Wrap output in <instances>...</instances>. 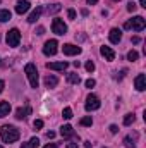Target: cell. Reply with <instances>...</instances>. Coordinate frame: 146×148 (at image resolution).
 Listing matches in <instances>:
<instances>
[{"mask_svg":"<svg viewBox=\"0 0 146 148\" xmlns=\"http://www.w3.org/2000/svg\"><path fill=\"white\" fill-rule=\"evenodd\" d=\"M100 53H102V55L105 57V60H108V62H112V60L115 59V52H113L110 47H105V45L100 48Z\"/></svg>","mask_w":146,"mask_h":148,"instance_id":"obj_12","label":"cell"},{"mask_svg":"<svg viewBox=\"0 0 146 148\" xmlns=\"http://www.w3.org/2000/svg\"><path fill=\"white\" fill-rule=\"evenodd\" d=\"M138 138H139V134H138L136 131H134V133H131V134H127V136L124 138V147H126V148H136Z\"/></svg>","mask_w":146,"mask_h":148,"instance_id":"obj_8","label":"cell"},{"mask_svg":"<svg viewBox=\"0 0 146 148\" xmlns=\"http://www.w3.org/2000/svg\"><path fill=\"white\" fill-rule=\"evenodd\" d=\"M139 41H141V38H139V36H134V38H132V43H134V45H138Z\"/></svg>","mask_w":146,"mask_h":148,"instance_id":"obj_36","label":"cell"},{"mask_svg":"<svg viewBox=\"0 0 146 148\" xmlns=\"http://www.w3.org/2000/svg\"><path fill=\"white\" fill-rule=\"evenodd\" d=\"M19 136H21V133L14 126H2L0 127V140L3 143H14L19 140Z\"/></svg>","mask_w":146,"mask_h":148,"instance_id":"obj_1","label":"cell"},{"mask_svg":"<svg viewBox=\"0 0 146 148\" xmlns=\"http://www.w3.org/2000/svg\"><path fill=\"white\" fill-rule=\"evenodd\" d=\"M134 121H136V115H134V114H127V115L124 117V126H131Z\"/></svg>","mask_w":146,"mask_h":148,"instance_id":"obj_24","label":"cell"},{"mask_svg":"<svg viewBox=\"0 0 146 148\" xmlns=\"http://www.w3.org/2000/svg\"><path fill=\"white\" fill-rule=\"evenodd\" d=\"M3 86H5V83H3V81H2V79H0V93H2V91H3Z\"/></svg>","mask_w":146,"mask_h":148,"instance_id":"obj_38","label":"cell"},{"mask_svg":"<svg viewBox=\"0 0 146 148\" xmlns=\"http://www.w3.org/2000/svg\"><path fill=\"white\" fill-rule=\"evenodd\" d=\"M24 73L28 76V79H29V84H31V88H38V83H40V79H38V69L35 64H26V67H24Z\"/></svg>","mask_w":146,"mask_h":148,"instance_id":"obj_3","label":"cell"},{"mask_svg":"<svg viewBox=\"0 0 146 148\" xmlns=\"http://www.w3.org/2000/svg\"><path fill=\"white\" fill-rule=\"evenodd\" d=\"M41 12H43V7H36L31 14H29V17H28V23H36L38 19H40V16H41Z\"/></svg>","mask_w":146,"mask_h":148,"instance_id":"obj_18","label":"cell"},{"mask_svg":"<svg viewBox=\"0 0 146 148\" xmlns=\"http://www.w3.org/2000/svg\"><path fill=\"white\" fill-rule=\"evenodd\" d=\"M10 17H12V14H10V10H7V9H0V23H5V21H10Z\"/></svg>","mask_w":146,"mask_h":148,"instance_id":"obj_23","label":"cell"},{"mask_svg":"<svg viewBox=\"0 0 146 148\" xmlns=\"http://www.w3.org/2000/svg\"><path fill=\"white\" fill-rule=\"evenodd\" d=\"M136 9H138V5H136L134 2H129V5H127V10H129V12H134Z\"/></svg>","mask_w":146,"mask_h":148,"instance_id":"obj_30","label":"cell"},{"mask_svg":"<svg viewBox=\"0 0 146 148\" xmlns=\"http://www.w3.org/2000/svg\"><path fill=\"white\" fill-rule=\"evenodd\" d=\"M62 50H64L65 55H79V53H81V47L72 45V43H65V45L62 47Z\"/></svg>","mask_w":146,"mask_h":148,"instance_id":"obj_9","label":"cell"},{"mask_svg":"<svg viewBox=\"0 0 146 148\" xmlns=\"http://www.w3.org/2000/svg\"><path fill=\"white\" fill-rule=\"evenodd\" d=\"M100 105H102V103H100V98H98L96 95H89V97L86 98V105H84V107H86L88 112H93V110H98Z\"/></svg>","mask_w":146,"mask_h":148,"instance_id":"obj_5","label":"cell"},{"mask_svg":"<svg viewBox=\"0 0 146 148\" xmlns=\"http://www.w3.org/2000/svg\"><path fill=\"white\" fill-rule=\"evenodd\" d=\"M124 74H126V71H120V73H115V79H122V77H124Z\"/></svg>","mask_w":146,"mask_h":148,"instance_id":"obj_34","label":"cell"},{"mask_svg":"<svg viewBox=\"0 0 146 148\" xmlns=\"http://www.w3.org/2000/svg\"><path fill=\"white\" fill-rule=\"evenodd\" d=\"M84 147H86V148H91V147H93V145H91L89 141H86V143H84Z\"/></svg>","mask_w":146,"mask_h":148,"instance_id":"obj_42","label":"cell"},{"mask_svg":"<svg viewBox=\"0 0 146 148\" xmlns=\"http://www.w3.org/2000/svg\"><path fill=\"white\" fill-rule=\"evenodd\" d=\"M43 148H57V145L55 143H48V145H45Z\"/></svg>","mask_w":146,"mask_h":148,"instance_id":"obj_37","label":"cell"},{"mask_svg":"<svg viewBox=\"0 0 146 148\" xmlns=\"http://www.w3.org/2000/svg\"><path fill=\"white\" fill-rule=\"evenodd\" d=\"M67 81H69L71 84H79V83H81V77H79L77 73H69L67 74Z\"/></svg>","mask_w":146,"mask_h":148,"instance_id":"obj_21","label":"cell"},{"mask_svg":"<svg viewBox=\"0 0 146 148\" xmlns=\"http://www.w3.org/2000/svg\"><path fill=\"white\" fill-rule=\"evenodd\" d=\"M86 71H88V73H93V71H95V64H93V60H88V62H86Z\"/></svg>","mask_w":146,"mask_h":148,"instance_id":"obj_28","label":"cell"},{"mask_svg":"<svg viewBox=\"0 0 146 148\" xmlns=\"http://www.w3.org/2000/svg\"><path fill=\"white\" fill-rule=\"evenodd\" d=\"M139 3H141V7H145L146 9V0H139Z\"/></svg>","mask_w":146,"mask_h":148,"instance_id":"obj_41","label":"cell"},{"mask_svg":"<svg viewBox=\"0 0 146 148\" xmlns=\"http://www.w3.org/2000/svg\"><path fill=\"white\" fill-rule=\"evenodd\" d=\"M28 114H31V107H19L17 110H16V119H19V121H23V119H26L28 117Z\"/></svg>","mask_w":146,"mask_h":148,"instance_id":"obj_17","label":"cell"},{"mask_svg":"<svg viewBox=\"0 0 146 148\" xmlns=\"http://www.w3.org/2000/svg\"><path fill=\"white\" fill-rule=\"evenodd\" d=\"M46 138H48V140L55 138V133H53V131H48V133H46Z\"/></svg>","mask_w":146,"mask_h":148,"instance_id":"obj_35","label":"cell"},{"mask_svg":"<svg viewBox=\"0 0 146 148\" xmlns=\"http://www.w3.org/2000/svg\"><path fill=\"white\" fill-rule=\"evenodd\" d=\"M10 112V103L9 102H0V117H5Z\"/></svg>","mask_w":146,"mask_h":148,"instance_id":"obj_20","label":"cell"},{"mask_svg":"<svg viewBox=\"0 0 146 148\" xmlns=\"http://www.w3.org/2000/svg\"><path fill=\"white\" fill-rule=\"evenodd\" d=\"M67 148H77V143H69V145H67Z\"/></svg>","mask_w":146,"mask_h":148,"instance_id":"obj_39","label":"cell"},{"mask_svg":"<svg viewBox=\"0 0 146 148\" xmlns=\"http://www.w3.org/2000/svg\"><path fill=\"white\" fill-rule=\"evenodd\" d=\"M67 16H69V19H76V10L74 9H69L67 10Z\"/></svg>","mask_w":146,"mask_h":148,"instance_id":"obj_32","label":"cell"},{"mask_svg":"<svg viewBox=\"0 0 146 148\" xmlns=\"http://www.w3.org/2000/svg\"><path fill=\"white\" fill-rule=\"evenodd\" d=\"M139 59V53L136 52V50H131L129 53H127V60H131V62H134V60H138Z\"/></svg>","mask_w":146,"mask_h":148,"instance_id":"obj_25","label":"cell"},{"mask_svg":"<svg viewBox=\"0 0 146 148\" xmlns=\"http://www.w3.org/2000/svg\"><path fill=\"white\" fill-rule=\"evenodd\" d=\"M124 28H126V29H134V31H143L146 28V21H145V17L136 16V17L129 19V21L124 24Z\"/></svg>","mask_w":146,"mask_h":148,"instance_id":"obj_2","label":"cell"},{"mask_svg":"<svg viewBox=\"0 0 146 148\" xmlns=\"http://www.w3.org/2000/svg\"><path fill=\"white\" fill-rule=\"evenodd\" d=\"M52 31L55 35H65L67 33V24L62 21V19H53L52 23Z\"/></svg>","mask_w":146,"mask_h":148,"instance_id":"obj_6","label":"cell"},{"mask_svg":"<svg viewBox=\"0 0 146 148\" xmlns=\"http://www.w3.org/2000/svg\"><path fill=\"white\" fill-rule=\"evenodd\" d=\"M96 84V81L93 79V77H89V79H86V88H93Z\"/></svg>","mask_w":146,"mask_h":148,"instance_id":"obj_29","label":"cell"},{"mask_svg":"<svg viewBox=\"0 0 146 148\" xmlns=\"http://www.w3.org/2000/svg\"><path fill=\"white\" fill-rule=\"evenodd\" d=\"M0 148H3V147H0Z\"/></svg>","mask_w":146,"mask_h":148,"instance_id":"obj_44","label":"cell"},{"mask_svg":"<svg viewBox=\"0 0 146 148\" xmlns=\"http://www.w3.org/2000/svg\"><path fill=\"white\" fill-rule=\"evenodd\" d=\"M28 10H29V2H28V0H19V2L16 3V12H17V14L23 16V14H26Z\"/></svg>","mask_w":146,"mask_h":148,"instance_id":"obj_11","label":"cell"},{"mask_svg":"<svg viewBox=\"0 0 146 148\" xmlns=\"http://www.w3.org/2000/svg\"><path fill=\"white\" fill-rule=\"evenodd\" d=\"M134 86H136V90H138V91H145V90H146V77H145V74H139V76L134 79Z\"/></svg>","mask_w":146,"mask_h":148,"instance_id":"obj_14","label":"cell"},{"mask_svg":"<svg viewBox=\"0 0 146 148\" xmlns=\"http://www.w3.org/2000/svg\"><path fill=\"white\" fill-rule=\"evenodd\" d=\"M46 67L52 69V71H65V69L69 67V64H67L65 60H62V62H48Z\"/></svg>","mask_w":146,"mask_h":148,"instance_id":"obj_10","label":"cell"},{"mask_svg":"<svg viewBox=\"0 0 146 148\" xmlns=\"http://www.w3.org/2000/svg\"><path fill=\"white\" fill-rule=\"evenodd\" d=\"M117 131H119V127H117L115 124H112V126H110V133H112V134H115Z\"/></svg>","mask_w":146,"mask_h":148,"instance_id":"obj_33","label":"cell"},{"mask_svg":"<svg viewBox=\"0 0 146 148\" xmlns=\"http://www.w3.org/2000/svg\"><path fill=\"white\" fill-rule=\"evenodd\" d=\"M57 84H59V77H57V76L48 74V76L45 77V86H46V88H55Z\"/></svg>","mask_w":146,"mask_h":148,"instance_id":"obj_16","label":"cell"},{"mask_svg":"<svg viewBox=\"0 0 146 148\" xmlns=\"http://www.w3.org/2000/svg\"><path fill=\"white\" fill-rule=\"evenodd\" d=\"M60 9H62V5H60V3H53V5H48V7L45 9V12L50 16V14H57Z\"/></svg>","mask_w":146,"mask_h":148,"instance_id":"obj_22","label":"cell"},{"mask_svg":"<svg viewBox=\"0 0 146 148\" xmlns=\"http://www.w3.org/2000/svg\"><path fill=\"white\" fill-rule=\"evenodd\" d=\"M93 124V119L91 117H83L81 119V126H91Z\"/></svg>","mask_w":146,"mask_h":148,"instance_id":"obj_27","label":"cell"},{"mask_svg":"<svg viewBox=\"0 0 146 148\" xmlns=\"http://www.w3.org/2000/svg\"><path fill=\"white\" fill-rule=\"evenodd\" d=\"M115 2H119V0H115Z\"/></svg>","mask_w":146,"mask_h":148,"instance_id":"obj_43","label":"cell"},{"mask_svg":"<svg viewBox=\"0 0 146 148\" xmlns=\"http://www.w3.org/2000/svg\"><path fill=\"white\" fill-rule=\"evenodd\" d=\"M86 2H88L89 5H93V3H98V0H86Z\"/></svg>","mask_w":146,"mask_h":148,"instance_id":"obj_40","label":"cell"},{"mask_svg":"<svg viewBox=\"0 0 146 148\" xmlns=\"http://www.w3.org/2000/svg\"><path fill=\"white\" fill-rule=\"evenodd\" d=\"M108 38H110V41H112V43H115V45H117V43L122 40V31H120V29H117V28H112V29H110V33H108Z\"/></svg>","mask_w":146,"mask_h":148,"instance_id":"obj_13","label":"cell"},{"mask_svg":"<svg viewBox=\"0 0 146 148\" xmlns=\"http://www.w3.org/2000/svg\"><path fill=\"white\" fill-rule=\"evenodd\" d=\"M60 134H62L64 138H72V136H76V133H74V129H72L71 124L62 126V127H60Z\"/></svg>","mask_w":146,"mask_h":148,"instance_id":"obj_15","label":"cell"},{"mask_svg":"<svg viewBox=\"0 0 146 148\" xmlns=\"http://www.w3.org/2000/svg\"><path fill=\"white\" fill-rule=\"evenodd\" d=\"M41 127H43V121L41 119H36L35 121V129H41Z\"/></svg>","mask_w":146,"mask_h":148,"instance_id":"obj_31","label":"cell"},{"mask_svg":"<svg viewBox=\"0 0 146 148\" xmlns=\"http://www.w3.org/2000/svg\"><path fill=\"white\" fill-rule=\"evenodd\" d=\"M38 147H40V140H38L36 136L31 138L28 143H23V145H21V148H38Z\"/></svg>","mask_w":146,"mask_h":148,"instance_id":"obj_19","label":"cell"},{"mask_svg":"<svg viewBox=\"0 0 146 148\" xmlns=\"http://www.w3.org/2000/svg\"><path fill=\"white\" fill-rule=\"evenodd\" d=\"M19 41H21V33H19V29H10L9 33H7V45L9 47H19Z\"/></svg>","mask_w":146,"mask_h":148,"instance_id":"obj_4","label":"cell"},{"mask_svg":"<svg viewBox=\"0 0 146 148\" xmlns=\"http://www.w3.org/2000/svg\"><path fill=\"white\" fill-rule=\"evenodd\" d=\"M62 117H64V119H71V117H72V109H71V107H65V109L62 110Z\"/></svg>","mask_w":146,"mask_h":148,"instance_id":"obj_26","label":"cell"},{"mask_svg":"<svg viewBox=\"0 0 146 148\" xmlns=\"http://www.w3.org/2000/svg\"><path fill=\"white\" fill-rule=\"evenodd\" d=\"M57 47H59L57 40H48L45 43V47H43V53L45 55H55L57 53Z\"/></svg>","mask_w":146,"mask_h":148,"instance_id":"obj_7","label":"cell"}]
</instances>
